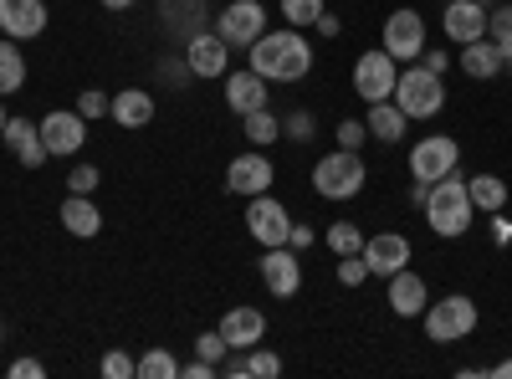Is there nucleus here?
<instances>
[{
    "mask_svg": "<svg viewBox=\"0 0 512 379\" xmlns=\"http://www.w3.org/2000/svg\"><path fill=\"white\" fill-rule=\"evenodd\" d=\"M0 139H6V149L26 164V170H41L52 154H47V144H41V129L31 118H6V129H0Z\"/></svg>",
    "mask_w": 512,
    "mask_h": 379,
    "instance_id": "nucleus-18",
    "label": "nucleus"
},
{
    "mask_svg": "<svg viewBox=\"0 0 512 379\" xmlns=\"http://www.w3.org/2000/svg\"><path fill=\"white\" fill-rule=\"evenodd\" d=\"M420 67H425V72H436V77H446V67H451V57H446L441 47H425V52H420Z\"/></svg>",
    "mask_w": 512,
    "mask_h": 379,
    "instance_id": "nucleus-43",
    "label": "nucleus"
},
{
    "mask_svg": "<svg viewBox=\"0 0 512 379\" xmlns=\"http://www.w3.org/2000/svg\"><path fill=\"white\" fill-rule=\"evenodd\" d=\"M226 108L231 113H251V108H267V77L262 72H251V67H241V72H226Z\"/></svg>",
    "mask_w": 512,
    "mask_h": 379,
    "instance_id": "nucleus-21",
    "label": "nucleus"
},
{
    "mask_svg": "<svg viewBox=\"0 0 512 379\" xmlns=\"http://www.w3.org/2000/svg\"><path fill=\"white\" fill-rule=\"evenodd\" d=\"M282 134H287V139H297V144H308V139L318 134V118H313L308 108H297V113L282 123Z\"/></svg>",
    "mask_w": 512,
    "mask_h": 379,
    "instance_id": "nucleus-38",
    "label": "nucleus"
},
{
    "mask_svg": "<svg viewBox=\"0 0 512 379\" xmlns=\"http://www.w3.org/2000/svg\"><path fill=\"white\" fill-rule=\"evenodd\" d=\"M318 16H323V0H282V21H287V26H297V31L313 26Z\"/></svg>",
    "mask_w": 512,
    "mask_h": 379,
    "instance_id": "nucleus-32",
    "label": "nucleus"
},
{
    "mask_svg": "<svg viewBox=\"0 0 512 379\" xmlns=\"http://www.w3.org/2000/svg\"><path fill=\"white\" fill-rule=\"evenodd\" d=\"M246 231H251L256 246H287V236H292L287 205L272 200V190H267V195H251V205H246Z\"/></svg>",
    "mask_w": 512,
    "mask_h": 379,
    "instance_id": "nucleus-6",
    "label": "nucleus"
},
{
    "mask_svg": "<svg viewBox=\"0 0 512 379\" xmlns=\"http://www.w3.org/2000/svg\"><path fill=\"white\" fill-rule=\"evenodd\" d=\"M441 31L451 36V41H477V36H487V6H477V0H451L446 6V16H441Z\"/></svg>",
    "mask_w": 512,
    "mask_h": 379,
    "instance_id": "nucleus-22",
    "label": "nucleus"
},
{
    "mask_svg": "<svg viewBox=\"0 0 512 379\" xmlns=\"http://www.w3.org/2000/svg\"><path fill=\"white\" fill-rule=\"evenodd\" d=\"M313 26H318V36H338V31H344V21H338V16H328V11H323Z\"/></svg>",
    "mask_w": 512,
    "mask_h": 379,
    "instance_id": "nucleus-47",
    "label": "nucleus"
},
{
    "mask_svg": "<svg viewBox=\"0 0 512 379\" xmlns=\"http://www.w3.org/2000/svg\"><path fill=\"white\" fill-rule=\"evenodd\" d=\"M221 339L231 344V349H256L267 339V313L262 308H231L226 318H221Z\"/></svg>",
    "mask_w": 512,
    "mask_h": 379,
    "instance_id": "nucleus-19",
    "label": "nucleus"
},
{
    "mask_svg": "<svg viewBox=\"0 0 512 379\" xmlns=\"http://www.w3.org/2000/svg\"><path fill=\"white\" fill-rule=\"evenodd\" d=\"M6 118H11V113H6V98H0V129H6Z\"/></svg>",
    "mask_w": 512,
    "mask_h": 379,
    "instance_id": "nucleus-51",
    "label": "nucleus"
},
{
    "mask_svg": "<svg viewBox=\"0 0 512 379\" xmlns=\"http://www.w3.org/2000/svg\"><path fill=\"white\" fill-rule=\"evenodd\" d=\"M205 16H210L205 0H159V21H164V31H169V36H180V41L210 31Z\"/></svg>",
    "mask_w": 512,
    "mask_h": 379,
    "instance_id": "nucleus-20",
    "label": "nucleus"
},
{
    "mask_svg": "<svg viewBox=\"0 0 512 379\" xmlns=\"http://www.w3.org/2000/svg\"><path fill=\"white\" fill-rule=\"evenodd\" d=\"M26 88V57H21V41L0 36V98H11Z\"/></svg>",
    "mask_w": 512,
    "mask_h": 379,
    "instance_id": "nucleus-27",
    "label": "nucleus"
},
{
    "mask_svg": "<svg viewBox=\"0 0 512 379\" xmlns=\"http://www.w3.org/2000/svg\"><path fill=\"white\" fill-rule=\"evenodd\" d=\"M246 52H251V72H262L267 82H303L313 72V47L297 26L262 31Z\"/></svg>",
    "mask_w": 512,
    "mask_h": 379,
    "instance_id": "nucleus-1",
    "label": "nucleus"
},
{
    "mask_svg": "<svg viewBox=\"0 0 512 379\" xmlns=\"http://www.w3.org/2000/svg\"><path fill=\"white\" fill-rule=\"evenodd\" d=\"M384 52H390L395 62L420 57V52H425V16L410 11V6L390 11V21H384Z\"/></svg>",
    "mask_w": 512,
    "mask_h": 379,
    "instance_id": "nucleus-13",
    "label": "nucleus"
},
{
    "mask_svg": "<svg viewBox=\"0 0 512 379\" xmlns=\"http://www.w3.org/2000/svg\"><path fill=\"white\" fill-rule=\"evenodd\" d=\"M103 11H128V6H139V0H98Z\"/></svg>",
    "mask_w": 512,
    "mask_h": 379,
    "instance_id": "nucleus-49",
    "label": "nucleus"
},
{
    "mask_svg": "<svg viewBox=\"0 0 512 379\" xmlns=\"http://www.w3.org/2000/svg\"><path fill=\"white\" fill-rule=\"evenodd\" d=\"M364 144H369L364 118H344V123H338V149H364Z\"/></svg>",
    "mask_w": 512,
    "mask_h": 379,
    "instance_id": "nucleus-39",
    "label": "nucleus"
},
{
    "mask_svg": "<svg viewBox=\"0 0 512 379\" xmlns=\"http://www.w3.org/2000/svg\"><path fill=\"white\" fill-rule=\"evenodd\" d=\"M180 374H185V379H216L221 369H216V364H205V359H190V364H180Z\"/></svg>",
    "mask_w": 512,
    "mask_h": 379,
    "instance_id": "nucleus-45",
    "label": "nucleus"
},
{
    "mask_svg": "<svg viewBox=\"0 0 512 379\" xmlns=\"http://www.w3.org/2000/svg\"><path fill=\"white\" fill-rule=\"evenodd\" d=\"M108 108H113V93H103V88H88V93H77V113L88 118V123L108 118Z\"/></svg>",
    "mask_w": 512,
    "mask_h": 379,
    "instance_id": "nucleus-34",
    "label": "nucleus"
},
{
    "mask_svg": "<svg viewBox=\"0 0 512 379\" xmlns=\"http://www.w3.org/2000/svg\"><path fill=\"white\" fill-rule=\"evenodd\" d=\"M241 123H246V139H251V149H267V144H277V139H282V118H277L272 108H251Z\"/></svg>",
    "mask_w": 512,
    "mask_h": 379,
    "instance_id": "nucleus-28",
    "label": "nucleus"
},
{
    "mask_svg": "<svg viewBox=\"0 0 512 379\" xmlns=\"http://www.w3.org/2000/svg\"><path fill=\"white\" fill-rule=\"evenodd\" d=\"M313 241H318V231H313V226H303V221H292V236H287V246H292V251H308Z\"/></svg>",
    "mask_w": 512,
    "mask_h": 379,
    "instance_id": "nucleus-44",
    "label": "nucleus"
},
{
    "mask_svg": "<svg viewBox=\"0 0 512 379\" xmlns=\"http://www.w3.org/2000/svg\"><path fill=\"white\" fill-rule=\"evenodd\" d=\"M256 267H262V282H267L272 298H297V287H303V262H297L292 246H267Z\"/></svg>",
    "mask_w": 512,
    "mask_h": 379,
    "instance_id": "nucleus-14",
    "label": "nucleus"
},
{
    "mask_svg": "<svg viewBox=\"0 0 512 379\" xmlns=\"http://www.w3.org/2000/svg\"><path fill=\"white\" fill-rule=\"evenodd\" d=\"M497 47H502V57H512V36H507V41H497Z\"/></svg>",
    "mask_w": 512,
    "mask_h": 379,
    "instance_id": "nucleus-50",
    "label": "nucleus"
},
{
    "mask_svg": "<svg viewBox=\"0 0 512 379\" xmlns=\"http://www.w3.org/2000/svg\"><path fill=\"white\" fill-rule=\"evenodd\" d=\"M216 31L231 41V47H251V41L267 31V6L262 0H231V6L216 16Z\"/></svg>",
    "mask_w": 512,
    "mask_h": 379,
    "instance_id": "nucleus-12",
    "label": "nucleus"
},
{
    "mask_svg": "<svg viewBox=\"0 0 512 379\" xmlns=\"http://www.w3.org/2000/svg\"><path fill=\"white\" fill-rule=\"evenodd\" d=\"M420 210H425V226H431L441 241L466 236V231H472V216H477L472 195H466V180H461L456 170H451V175H441V180H431V190H425Z\"/></svg>",
    "mask_w": 512,
    "mask_h": 379,
    "instance_id": "nucleus-2",
    "label": "nucleus"
},
{
    "mask_svg": "<svg viewBox=\"0 0 512 379\" xmlns=\"http://www.w3.org/2000/svg\"><path fill=\"white\" fill-rule=\"evenodd\" d=\"M456 164H461V144H456L451 134H431V139H420V144L410 149V175H415L420 185L451 175Z\"/></svg>",
    "mask_w": 512,
    "mask_h": 379,
    "instance_id": "nucleus-8",
    "label": "nucleus"
},
{
    "mask_svg": "<svg viewBox=\"0 0 512 379\" xmlns=\"http://www.w3.org/2000/svg\"><path fill=\"white\" fill-rule=\"evenodd\" d=\"M139 379H180V359L169 349H149L139 354Z\"/></svg>",
    "mask_w": 512,
    "mask_h": 379,
    "instance_id": "nucleus-31",
    "label": "nucleus"
},
{
    "mask_svg": "<svg viewBox=\"0 0 512 379\" xmlns=\"http://www.w3.org/2000/svg\"><path fill=\"white\" fill-rule=\"evenodd\" d=\"M41 129V144H47V154L52 159H67V154H77L82 144H88V118H82L77 108H57V113H47L36 123Z\"/></svg>",
    "mask_w": 512,
    "mask_h": 379,
    "instance_id": "nucleus-10",
    "label": "nucleus"
},
{
    "mask_svg": "<svg viewBox=\"0 0 512 379\" xmlns=\"http://www.w3.org/2000/svg\"><path fill=\"white\" fill-rule=\"evenodd\" d=\"M395 82H400V67H395V57L390 52H364L359 62H354V93L364 98V103H384V98H395Z\"/></svg>",
    "mask_w": 512,
    "mask_h": 379,
    "instance_id": "nucleus-7",
    "label": "nucleus"
},
{
    "mask_svg": "<svg viewBox=\"0 0 512 379\" xmlns=\"http://www.w3.org/2000/svg\"><path fill=\"white\" fill-rule=\"evenodd\" d=\"M57 216H62L67 236H77V241H93V236L103 231V210L93 205V195H67Z\"/></svg>",
    "mask_w": 512,
    "mask_h": 379,
    "instance_id": "nucleus-24",
    "label": "nucleus"
},
{
    "mask_svg": "<svg viewBox=\"0 0 512 379\" xmlns=\"http://www.w3.org/2000/svg\"><path fill=\"white\" fill-rule=\"evenodd\" d=\"M103 379H139V359L134 354H123V349H113V354H103Z\"/></svg>",
    "mask_w": 512,
    "mask_h": 379,
    "instance_id": "nucleus-35",
    "label": "nucleus"
},
{
    "mask_svg": "<svg viewBox=\"0 0 512 379\" xmlns=\"http://www.w3.org/2000/svg\"><path fill=\"white\" fill-rule=\"evenodd\" d=\"M338 282H344V287H364V282H369L364 251H354V257H338Z\"/></svg>",
    "mask_w": 512,
    "mask_h": 379,
    "instance_id": "nucleus-37",
    "label": "nucleus"
},
{
    "mask_svg": "<svg viewBox=\"0 0 512 379\" xmlns=\"http://www.w3.org/2000/svg\"><path fill=\"white\" fill-rule=\"evenodd\" d=\"M47 369H41V359H11V369H6V379H41Z\"/></svg>",
    "mask_w": 512,
    "mask_h": 379,
    "instance_id": "nucleus-42",
    "label": "nucleus"
},
{
    "mask_svg": "<svg viewBox=\"0 0 512 379\" xmlns=\"http://www.w3.org/2000/svg\"><path fill=\"white\" fill-rule=\"evenodd\" d=\"M466 195H472V205L487 210V216H497V210L507 205V185L497 175H472V180H466Z\"/></svg>",
    "mask_w": 512,
    "mask_h": 379,
    "instance_id": "nucleus-29",
    "label": "nucleus"
},
{
    "mask_svg": "<svg viewBox=\"0 0 512 379\" xmlns=\"http://www.w3.org/2000/svg\"><path fill=\"white\" fill-rule=\"evenodd\" d=\"M47 31V6L41 0H0V36L31 41Z\"/></svg>",
    "mask_w": 512,
    "mask_h": 379,
    "instance_id": "nucleus-16",
    "label": "nucleus"
},
{
    "mask_svg": "<svg viewBox=\"0 0 512 379\" xmlns=\"http://www.w3.org/2000/svg\"><path fill=\"white\" fill-rule=\"evenodd\" d=\"M395 108H400L405 118H436V113L446 108L441 77L425 72V67H405L400 82H395Z\"/></svg>",
    "mask_w": 512,
    "mask_h": 379,
    "instance_id": "nucleus-5",
    "label": "nucleus"
},
{
    "mask_svg": "<svg viewBox=\"0 0 512 379\" xmlns=\"http://www.w3.org/2000/svg\"><path fill=\"white\" fill-rule=\"evenodd\" d=\"M0 344H6V323H0Z\"/></svg>",
    "mask_w": 512,
    "mask_h": 379,
    "instance_id": "nucleus-52",
    "label": "nucleus"
},
{
    "mask_svg": "<svg viewBox=\"0 0 512 379\" xmlns=\"http://www.w3.org/2000/svg\"><path fill=\"white\" fill-rule=\"evenodd\" d=\"M226 354H231V344L221 339V328H216V333H200V339H195V359H205V364H216V369H221Z\"/></svg>",
    "mask_w": 512,
    "mask_h": 379,
    "instance_id": "nucleus-36",
    "label": "nucleus"
},
{
    "mask_svg": "<svg viewBox=\"0 0 512 379\" xmlns=\"http://www.w3.org/2000/svg\"><path fill=\"white\" fill-rule=\"evenodd\" d=\"M405 113L395 108V98H384V103H369V118H364V129H369V139H379V144H400L405 139Z\"/></svg>",
    "mask_w": 512,
    "mask_h": 379,
    "instance_id": "nucleus-26",
    "label": "nucleus"
},
{
    "mask_svg": "<svg viewBox=\"0 0 512 379\" xmlns=\"http://www.w3.org/2000/svg\"><path fill=\"white\" fill-rule=\"evenodd\" d=\"M492 241H497V246H507V241H512V221H502V210L492 216Z\"/></svg>",
    "mask_w": 512,
    "mask_h": 379,
    "instance_id": "nucleus-46",
    "label": "nucleus"
},
{
    "mask_svg": "<svg viewBox=\"0 0 512 379\" xmlns=\"http://www.w3.org/2000/svg\"><path fill=\"white\" fill-rule=\"evenodd\" d=\"M108 118L118 123V129H149V123H154V93H149V88H123V93H113Z\"/></svg>",
    "mask_w": 512,
    "mask_h": 379,
    "instance_id": "nucleus-23",
    "label": "nucleus"
},
{
    "mask_svg": "<svg viewBox=\"0 0 512 379\" xmlns=\"http://www.w3.org/2000/svg\"><path fill=\"white\" fill-rule=\"evenodd\" d=\"M384 303H390L395 318H420L425 303H431V292H425V277L410 272V267H400V272L390 277V292H384Z\"/></svg>",
    "mask_w": 512,
    "mask_h": 379,
    "instance_id": "nucleus-17",
    "label": "nucleus"
},
{
    "mask_svg": "<svg viewBox=\"0 0 512 379\" xmlns=\"http://www.w3.org/2000/svg\"><path fill=\"white\" fill-rule=\"evenodd\" d=\"M420 323H425V339L431 344H461V339L477 333L482 318H477V303L466 298V292H451V298H441V303H425Z\"/></svg>",
    "mask_w": 512,
    "mask_h": 379,
    "instance_id": "nucleus-3",
    "label": "nucleus"
},
{
    "mask_svg": "<svg viewBox=\"0 0 512 379\" xmlns=\"http://www.w3.org/2000/svg\"><path fill=\"white\" fill-rule=\"evenodd\" d=\"M487 374H492V379H512V359H502V364H492Z\"/></svg>",
    "mask_w": 512,
    "mask_h": 379,
    "instance_id": "nucleus-48",
    "label": "nucleus"
},
{
    "mask_svg": "<svg viewBox=\"0 0 512 379\" xmlns=\"http://www.w3.org/2000/svg\"><path fill=\"white\" fill-rule=\"evenodd\" d=\"M323 241H328L333 257H354V251H364V231H359L354 221H333V226L323 231Z\"/></svg>",
    "mask_w": 512,
    "mask_h": 379,
    "instance_id": "nucleus-30",
    "label": "nucleus"
},
{
    "mask_svg": "<svg viewBox=\"0 0 512 379\" xmlns=\"http://www.w3.org/2000/svg\"><path fill=\"white\" fill-rule=\"evenodd\" d=\"M246 374H251V379H277V374H282V359H277L272 349L256 344V349H246Z\"/></svg>",
    "mask_w": 512,
    "mask_h": 379,
    "instance_id": "nucleus-33",
    "label": "nucleus"
},
{
    "mask_svg": "<svg viewBox=\"0 0 512 379\" xmlns=\"http://www.w3.org/2000/svg\"><path fill=\"white\" fill-rule=\"evenodd\" d=\"M364 180H369V170H364L359 149H333L313 164V190L323 200H354L364 190Z\"/></svg>",
    "mask_w": 512,
    "mask_h": 379,
    "instance_id": "nucleus-4",
    "label": "nucleus"
},
{
    "mask_svg": "<svg viewBox=\"0 0 512 379\" xmlns=\"http://www.w3.org/2000/svg\"><path fill=\"white\" fill-rule=\"evenodd\" d=\"M98 180H103V175H98V164H77V170L67 175L72 195H93V190H98Z\"/></svg>",
    "mask_w": 512,
    "mask_h": 379,
    "instance_id": "nucleus-40",
    "label": "nucleus"
},
{
    "mask_svg": "<svg viewBox=\"0 0 512 379\" xmlns=\"http://www.w3.org/2000/svg\"><path fill=\"white\" fill-rule=\"evenodd\" d=\"M487 36L492 41H507L512 36V6H492L487 11Z\"/></svg>",
    "mask_w": 512,
    "mask_h": 379,
    "instance_id": "nucleus-41",
    "label": "nucleus"
},
{
    "mask_svg": "<svg viewBox=\"0 0 512 379\" xmlns=\"http://www.w3.org/2000/svg\"><path fill=\"white\" fill-rule=\"evenodd\" d=\"M272 180H277V170H272L267 149H246V154H236V159L226 164V190H231V195H241V200L267 195V190H272Z\"/></svg>",
    "mask_w": 512,
    "mask_h": 379,
    "instance_id": "nucleus-9",
    "label": "nucleus"
},
{
    "mask_svg": "<svg viewBox=\"0 0 512 379\" xmlns=\"http://www.w3.org/2000/svg\"><path fill=\"white\" fill-rule=\"evenodd\" d=\"M185 67H190V77H205V82L226 77V72H231V41H226L221 31L190 36V41H185Z\"/></svg>",
    "mask_w": 512,
    "mask_h": 379,
    "instance_id": "nucleus-11",
    "label": "nucleus"
},
{
    "mask_svg": "<svg viewBox=\"0 0 512 379\" xmlns=\"http://www.w3.org/2000/svg\"><path fill=\"white\" fill-rule=\"evenodd\" d=\"M507 72H512V57H507Z\"/></svg>",
    "mask_w": 512,
    "mask_h": 379,
    "instance_id": "nucleus-53",
    "label": "nucleus"
},
{
    "mask_svg": "<svg viewBox=\"0 0 512 379\" xmlns=\"http://www.w3.org/2000/svg\"><path fill=\"white\" fill-rule=\"evenodd\" d=\"M507 67V57H502V47L492 36H477V41H466L461 47V72L466 77H477V82H487V77H497Z\"/></svg>",
    "mask_w": 512,
    "mask_h": 379,
    "instance_id": "nucleus-25",
    "label": "nucleus"
},
{
    "mask_svg": "<svg viewBox=\"0 0 512 379\" xmlns=\"http://www.w3.org/2000/svg\"><path fill=\"white\" fill-rule=\"evenodd\" d=\"M364 262H369V277H395V272L410 262V241H405L400 231L364 236Z\"/></svg>",
    "mask_w": 512,
    "mask_h": 379,
    "instance_id": "nucleus-15",
    "label": "nucleus"
}]
</instances>
